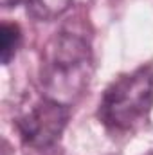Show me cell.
Wrapping results in <instances>:
<instances>
[{
    "label": "cell",
    "mask_w": 153,
    "mask_h": 155,
    "mask_svg": "<svg viewBox=\"0 0 153 155\" xmlns=\"http://www.w3.org/2000/svg\"><path fill=\"white\" fill-rule=\"evenodd\" d=\"M94 72L90 41L74 31H60L41 51V94L70 107L88 88Z\"/></svg>",
    "instance_id": "6da1fadb"
},
{
    "label": "cell",
    "mask_w": 153,
    "mask_h": 155,
    "mask_svg": "<svg viewBox=\"0 0 153 155\" xmlns=\"http://www.w3.org/2000/svg\"><path fill=\"white\" fill-rule=\"evenodd\" d=\"M153 108V71L141 67L115 78L106 87L97 116L112 132L128 134L137 130Z\"/></svg>",
    "instance_id": "7a4b0ae2"
},
{
    "label": "cell",
    "mask_w": 153,
    "mask_h": 155,
    "mask_svg": "<svg viewBox=\"0 0 153 155\" xmlns=\"http://www.w3.org/2000/svg\"><path fill=\"white\" fill-rule=\"evenodd\" d=\"M69 107L61 105L47 96L29 101L16 116V130L27 150L33 152H49L52 150L67 126Z\"/></svg>",
    "instance_id": "3957f363"
},
{
    "label": "cell",
    "mask_w": 153,
    "mask_h": 155,
    "mask_svg": "<svg viewBox=\"0 0 153 155\" xmlns=\"http://www.w3.org/2000/svg\"><path fill=\"white\" fill-rule=\"evenodd\" d=\"M27 13L36 20H54L61 16L72 4V0H25Z\"/></svg>",
    "instance_id": "277c9868"
},
{
    "label": "cell",
    "mask_w": 153,
    "mask_h": 155,
    "mask_svg": "<svg viewBox=\"0 0 153 155\" xmlns=\"http://www.w3.org/2000/svg\"><path fill=\"white\" fill-rule=\"evenodd\" d=\"M20 43H22V31H20L18 24L4 22L2 24V45H0V54H2L4 65H9L11 60L16 56Z\"/></svg>",
    "instance_id": "5b68a950"
},
{
    "label": "cell",
    "mask_w": 153,
    "mask_h": 155,
    "mask_svg": "<svg viewBox=\"0 0 153 155\" xmlns=\"http://www.w3.org/2000/svg\"><path fill=\"white\" fill-rule=\"evenodd\" d=\"M22 2H25V0H0V4H2L4 7H13V5L22 4Z\"/></svg>",
    "instance_id": "8992f818"
}]
</instances>
